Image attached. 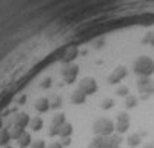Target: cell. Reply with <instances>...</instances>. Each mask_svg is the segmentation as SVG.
I'll return each instance as SVG.
<instances>
[{"mask_svg": "<svg viewBox=\"0 0 154 148\" xmlns=\"http://www.w3.org/2000/svg\"><path fill=\"white\" fill-rule=\"evenodd\" d=\"M78 88L88 97V95H93V94L97 92L98 85H97V81H95L93 76H85V78H82V79L79 81Z\"/></svg>", "mask_w": 154, "mask_h": 148, "instance_id": "3", "label": "cell"}, {"mask_svg": "<svg viewBox=\"0 0 154 148\" xmlns=\"http://www.w3.org/2000/svg\"><path fill=\"white\" fill-rule=\"evenodd\" d=\"M134 72L138 76H151L154 73V60L148 56H141L134 62Z\"/></svg>", "mask_w": 154, "mask_h": 148, "instance_id": "1", "label": "cell"}, {"mask_svg": "<svg viewBox=\"0 0 154 148\" xmlns=\"http://www.w3.org/2000/svg\"><path fill=\"white\" fill-rule=\"evenodd\" d=\"M116 94H118L119 97H126V95H129V88L125 87V85H122V87H119L118 90H116Z\"/></svg>", "mask_w": 154, "mask_h": 148, "instance_id": "10", "label": "cell"}, {"mask_svg": "<svg viewBox=\"0 0 154 148\" xmlns=\"http://www.w3.org/2000/svg\"><path fill=\"white\" fill-rule=\"evenodd\" d=\"M141 135L140 134H131L129 137H128V139H126V142H128V145H129L131 148H135L138 147L140 144H141Z\"/></svg>", "mask_w": 154, "mask_h": 148, "instance_id": "7", "label": "cell"}, {"mask_svg": "<svg viewBox=\"0 0 154 148\" xmlns=\"http://www.w3.org/2000/svg\"><path fill=\"white\" fill-rule=\"evenodd\" d=\"M71 101H72V104H75V106H82V104H85V101H87V95H85L79 88H76L75 91L72 92Z\"/></svg>", "mask_w": 154, "mask_h": 148, "instance_id": "6", "label": "cell"}, {"mask_svg": "<svg viewBox=\"0 0 154 148\" xmlns=\"http://www.w3.org/2000/svg\"><path fill=\"white\" fill-rule=\"evenodd\" d=\"M131 126V119H129V114L125 113V112H122V113H119L116 116V122H115V131L118 132V134H125L128 129H129Z\"/></svg>", "mask_w": 154, "mask_h": 148, "instance_id": "4", "label": "cell"}, {"mask_svg": "<svg viewBox=\"0 0 154 148\" xmlns=\"http://www.w3.org/2000/svg\"><path fill=\"white\" fill-rule=\"evenodd\" d=\"M93 132L94 135H100V137L112 135L115 132V122L110 120L109 117H100L93 125Z\"/></svg>", "mask_w": 154, "mask_h": 148, "instance_id": "2", "label": "cell"}, {"mask_svg": "<svg viewBox=\"0 0 154 148\" xmlns=\"http://www.w3.org/2000/svg\"><path fill=\"white\" fill-rule=\"evenodd\" d=\"M144 148H154V144H145Z\"/></svg>", "mask_w": 154, "mask_h": 148, "instance_id": "11", "label": "cell"}, {"mask_svg": "<svg viewBox=\"0 0 154 148\" xmlns=\"http://www.w3.org/2000/svg\"><path fill=\"white\" fill-rule=\"evenodd\" d=\"M138 106V98L135 95H126L125 97V107L126 109H135Z\"/></svg>", "mask_w": 154, "mask_h": 148, "instance_id": "8", "label": "cell"}, {"mask_svg": "<svg viewBox=\"0 0 154 148\" xmlns=\"http://www.w3.org/2000/svg\"><path fill=\"white\" fill-rule=\"evenodd\" d=\"M113 106H115V100L113 98H104L101 101V104H100V107L103 110H110V109H113Z\"/></svg>", "mask_w": 154, "mask_h": 148, "instance_id": "9", "label": "cell"}, {"mask_svg": "<svg viewBox=\"0 0 154 148\" xmlns=\"http://www.w3.org/2000/svg\"><path fill=\"white\" fill-rule=\"evenodd\" d=\"M126 75H128L126 68H125V66H118V68L113 69V72L109 75L107 81H109V84H110V85H116V84H119L120 81L125 79V78H126Z\"/></svg>", "mask_w": 154, "mask_h": 148, "instance_id": "5", "label": "cell"}]
</instances>
